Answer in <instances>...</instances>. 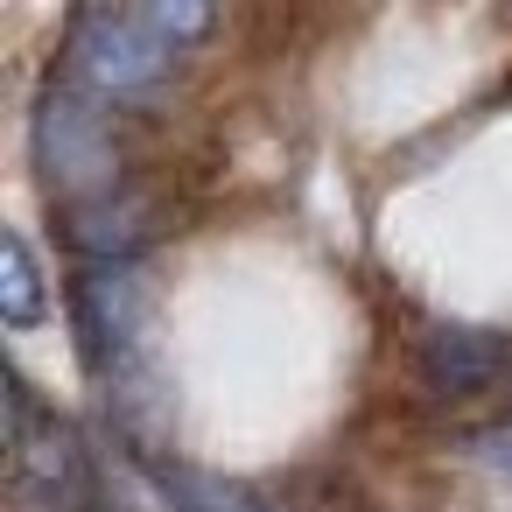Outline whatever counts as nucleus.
Listing matches in <instances>:
<instances>
[{"instance_id": "1", "label": "nucleus", "mask_w": 512, "mask_h": 512, "mask_svg": "<svg viewBox=\"0 0 512 512\" xmlns=\"http://www.w3.org/2000/svg\"><path fill=\"white\" fill-rule=\"evenodd\" d=\"M71 316H78V344L85 365L99 372L106 400L120 407V421L141 435V400H155V281L148 267H85L71 288Z\"/></svg>"}, {"instance_id": "2", "label": "nucleus", "mask_w": 512, "mask_h": 512, "mask_svg": "<svg viewBox=\"0 0 512 512\" xmlns=\"http://www.w3.org/2000/svg\"><path fill=\"white\" fill-rule=\"evenodd\" d=\"M29 155H36L43 190H50L64 211L127 190V183H120V134H113V120H106V99L78 92L71 78H50V85L36 92Z\"/></svg>"}, {"instance_id": "3", "label": "nucleus", "mask_w": 512, "mask_h": 512, "mask_svg": "<svg viewBox=\"0 0 512 512\" xmlns=\"http://www.w3.org/2000/svg\"><path fill=\"white\" fill-rule=\"evenodd\" d=\"M8 498L22 512H92L99 477L85 435L29 393V379H8Z\"/></svg>"}, {"instance_id": "4", "label": "nucleus", "mask_w": 512, "mask_h": 512, "mask_svg": "<svg viewBox=\"0 0 512 512\" xmlns=\"http://www.w3.org/2000/svg\"><path fill=\"white\" fill-rule=\"evenodd\" d=\"M176 71V43L148 29L141 8H78L64 29V78L92 99H148Z\"/></svg>"}, {"instance_id": "5", "label": "nucleus", "mask_w": 512, "mask_h": 512, "mask_svg": "<svg viewBox=\"0 0 512 512\" xmlns=\"http://www.w3.org/2000/svg\"><path fill=\"white\" fill-rule=\"evenodd\" d=\"M505 365H512V337H498V330H463V323L428 330V337H421V351H414L421 386H428V393H442V400H470V393L498 386V372H505Z\"/></svg>"}, {"instance_id": "6", "label": "nucleus", "mask_w": 512, "mask_h": 512, "mask_svg": "<svg viewBox=\"0 0 512 512\" xmlns=\"http://www.w3.org/2000/svg\"><path fill=\"white\" fill-rule=\"evenodd\" d=\"M155 232V197L148 190H113L92 197L78 211H64V239L71 253H85V267H127Z\"/></svg>"}, {"instance_id": "7", "label": "nucleus", "mask_w": 512, "mask_h": 512, "mask_svg": "<svg viewBox=\"0 0 512 512\" xmlns=\"http://www.w3.org/2000/svg\"><path fill=\"white\" fill-rule=\"evenodd\" d=\"M50 316V288H43V260L22 232H0V323L36 330Z\"/></svg>"}, {"instance_id": "8", "label": "nucleus", "mask_w": 512, "mask_h": 512, "mask_svg": "<svg viewBox=\"0 0 512 512\" xmlns=\"http://www.w3.org/2000/svg\"><path fill=\"white\" fill-rule=\"evenodd\" d=\"M148 477L169 491V505L176 512H260L239 484H225V477H204V470H176V463H148Z\"/></svg>"}, {"instance_id": "9", "label": "nucleus", "mask_w": 512, "mask_h": 512, "mask_svg": "<svg viewBox=\"0 0 512 512\" xmlns=\"http://www.w3.org/2000/svg\"><path fill=\"white\" fill-rule=\"evenodd\" d=\"M141 15H148V29H155L162 43H176V50L218 29V8H211V0H155V8H141Z\"/></svg>"}, {"instance_id": "10", "label": "nucleus", "mask_w": 512, "mask_h": 512, "mask_svg": "<svg viewBox=\"0 0 512 512\" xmlns=\"http://www.w3.org/2000/svg\"><path fill=\"white\" fill-rule=\"evenodd\" d=\"M92 512H120V505H106V498H99V505H92Z\"/></svg>"}]
</instances>
